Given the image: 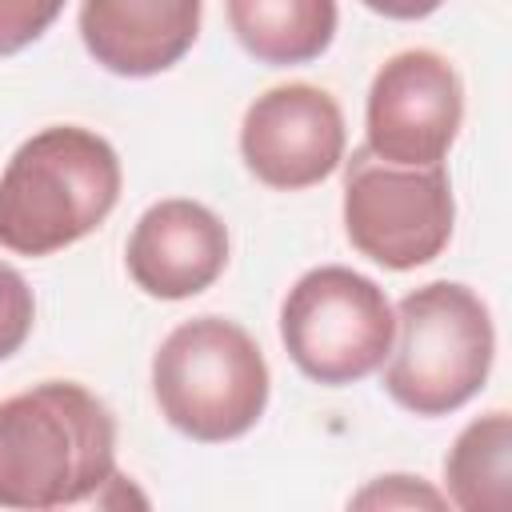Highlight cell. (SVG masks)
<instances>
[{"label": "cell", "mask_w": 512, "mask_h": 512, "mask_svg": "<svg viewBox=\"0 0 512 512\" xmlns=\"http://www.w3.org/2000/svg\"><path fill=\"white\" fill-rule=\"evenodd\" d=\"M116 480V420L72 380L0 400V508H64Z\"/></svg>", "instance_id": "1"}, {"label": "cell", "mask_w": 512, "mask_h": 512, "mask_svg": "<svg viewBox=\"0 0 512 512\" xmlns=\"http://www.w3.org/2000/svg\"><path fill=\"white\" fill-rule=\"evenodd\" d=\"M120 200L116 148L76 124L28 136L0 172V248L52 256L96 232Z\"/></svg>", "instance_id": "2"}, {"label": "cell", "mask_w": 512, "mask_h": 512, "mask_svg": "<svg viewBox=\"0 0 512 512\" xmlns=\"http://www.w3.org/2000/svg\"><path fill=\"white\" fill-rule=\"evenodd\" d=\"M492 356L488 304L456 280H432L396 304L384 392L412 416H448L484 388Z\"/></svg>", "instance_id": "3"}, {"label": "cell", "mask_w": 512, "mask_h": 512, "mask_svg": "<svg viewBox=\"0 0 512 512\" xmlns=\"http://www.w3.org/2000/svg\"><path fill=\"white\" fill-rule=\"evenodd\" d=\"M268 364L260 344L224 316L184 320L152 356L160 416L200 444L244 436L268 408Z\"/></svg>", "instance_id": "4"}, {"label": "cell", "mask_w": 512, "mask_h": 512, "mask_svg": "<svg viewBox=\"0 0 512 512\" xmlns=\"http://www.w3.org/2000/svg\"><path fill=\"white\" fill-rule=\"evenodd\" d=\"M396 312L384 288L344 264L304 272L280 308V340L292 364L328 388L372 376L392 348Z\"/></svg>", "instance_id": "5"}, {"label": "cell", "mask_w": 512, "mask_h": 512, "mask_svg": "<svg viewBox=\"0 0 512 512\" xmlns=\"http://www.w3.org/2000/svg\"><path fill=\"white\" fill-rule=\"evenodd\" d=\"M456 200L444 164L404 168L368 144L344 164V232L360 256L392 272L436 260L452 240Z\"/></svg>", "instance_id": "6"}, {"label": "cell", "mask_w": 512, "mask_h": 512, "mask_svg": "<svg viewBox=\"0 0 512 512\" xmlns=\"http://www.w3.org/2000/svg\"><path fill=\"white\" fill-rule=\"evenodd\" d=\"M464 120V84L448 56L408 48L380 64L368 88V148L404 168L444 164Z\"/></svg>", "instance_id": "7"}, {"label": "cell", "mask_w": 512, "mask_h": 512, "mask_svg": "<svg viewBox=\"0 0 512 512\" xmlns=\"http://www.w3.org/2000/svg\"><path fill=\"white\" fill-rule=\"evenodd\" d=\"M344 112L316 84H280L256 96L240 124L248 172L280 192L328 180L344 160Z\"/></svg>", "instance_id": "8"}, {"label": "cell", "mask_w": 512, "mask_h": 512, "mask_svg": "<svg viewBox=\"0 0 512 512\" xmlns=\"http://www.w3.org/2000/svg\"><path fill=\"white\" fill-rule=\"evenodd\" d=\"M128 276L156 300H188L216 284L228 264L224 220L196 200L152 204L128 236Z\"/></svg>", "instance_id": "9"}, {"label": "cell", "mask_w": 512, "mask_h": 512, "mask_svg": "<svg viewBox=\"0 0 512 512\" xmlns=\"http://www.w3.org/2000/svg\"><path fill=\"white\" fill-rule=\"evenodd\" d=\"M204 0H84L80 36L88 56L116 76L168 72L200 32Z\"/></svg>", "instance_id": "10"}, {"label": "cell", "mask_w": 512, "mask_h": 512, "mask_svg": "<svg viewBox=\"0 0 512 512\" xmlns=\"http://www.w3.org/2000/svg\"><path fill=\"white\" fill-rule=\"evenodd\" d=\"M336 20V0H228L240 48L272 68L316 60L332 44Z\"/></svg>", "instance_id": "11"}, {"label": "cell", "mask_w": 512, "mask_h": 512, "mask_svg": "<svg viewBox=\"0 0 512 512\" xmlns=\"http://www.w3.org/2000/svg\"><path fill=\"white\" fill-rule=\"evenodd\" d=\"M512 420L504 408L472 420L448 460H444V480L452 504L464 512H500L508 508V484H512Z\"/></svg>", "instance_id": "12"}, {"label": "cell", "mask_w": 512, "mask_h": 512, "mask_svg": "<svg viewBox=\"0 0 512 512\" xmlns=\"http://www.w3.org/2000/svg\"><path fill=\"white\" fill-rule=\"evenodd\" d=\"M32 320H36V300L28 280L12 264H0V360L20 352V344L32 332Z\"/></svg>", "instance_id": "13"}, {"label": "cell", "mask_w": 512, "mask_h": 512, "mask_svg": "<svg viewBox=\"0 0 512 512\" xmlns=\"http://www.w3.org/2000/svg\"><path fill=\"white\" fill-rule=\"evenodd\" d=\"M60 12L64 0H0V56H16L40 40Z\"/></svg>", "instance_id": "14"}, {"label": "cell", "mask_w": 512, "mask_h": 512, "mask_svg": "<svg viewBox=\"0 0 512 512\" xmlns=\"http://www.w3.org/2000/svg\"><path fill=\"white\" fill-rule=\"evenodd\" d=\"M380 480L384 484L360 492L356 504H368V500H380V504H432V508L444 504V496H436L432 488H424V484L412 488V476H380Z\"/></svg>", "instance_id": "15"}, {"label": "cell", "mask_w": 512, "mask_h": 512, "mask_svg": "<svg viewBox=\"0 0 512 512\" xmlns=\"http://www.w3.org/2000/svg\"><path fill=\"white\" fill-rule=\"evenodd\" d=\"M360 4L372 8V12H380V16H388V20H424L444 0H360Z\"/></svg>", "instance_id": "16"}]
</instances>
